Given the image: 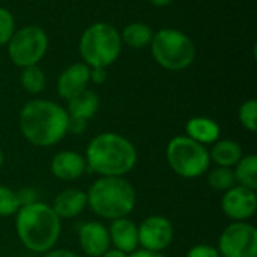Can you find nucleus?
<instances>
[{
    "instance_id": "obj_34",
    "label": "nucleus",
    "mask_w": 257,
    "mask_h": 257,
    "mask_svg": "<svg viewBox=\"0 0 257 257\" xmlns=\"http://www.w3.org/2000/svg\"><path fill=\"white\" fill-rule=\"evenodd\" d=\"M154 6H158V8H163V6H167L170 5L173 0H149Z\"/></svg>"
},
{
    "instance_id": "obj_35",
    "label": "nucleus",
    "mask_w": 257,
    "mask_h": 257,
    "mask_svg": "<svg viewBox=\"0 0 257 257\" xmlns=\"http://www.w3.org/2000/svg\"><path fill=\"white\" fill-rule=\"evenodd\" d=\"M3 163H5V154H3V151L0 148V167L3 166Z\"/></svg>"
},
{
    "instance_id": "obj_27",
    "label": "nucleus",
    "mask_w": 257,
    "mask_h": 257,
    "mask_svg": "<svg viewBox=\"0 0 257 257\" xmlns=\"http://www.w3.org/2000/svg\"><path fill=\"white\" fill-rule=\"evenodd\" d=\"M185 257H221L217 247H212V245H208V244H197V245H193L188 251Z\"/></svg>"
},
{
    "instance_id": "obj_19",
    "label": "nucleus",
    "mask_w": 257,
    "mask_h": 257,
    "mask_svg": "<svg viewBox=\"0 0 257 257\" xmlns=\"http://www.w3.org/2000/svg\"><path fill=\"white\" fill-rule=\"evenodd\" d=\"M99 110V96L95 90L86 89L74 98L68 99L66 113L69 117L90 120Z\"/></svg>"
},
{
    "instance_id": "obj_3",
    "label": "nucleus",
    "mask_w": 257,
    "mask_h": 257,
    "mask_svg": "<svg viewBox=\"0 0 257 257\" xmlns=\"http://www.w3.org/2000/svg\"><path fill=\"white\" fill-rule=\"evenodd\" d=\"M15 232L23 247L44 254L53 250L60 238L62 220L44 202L24 205L15 214Z\"/></svg>"
},
{
    "instance_id": "obj_21",
    "label": "nucleus",
    "mask_w": 257,
    "mask_h": 257,
    "mask_svg": "<svg viewBox=\"0 0 257 257\" xmlns=\"http://www.w3.org/2000/svg\"><path fill=\"white\" fill-rule=\"evenodd\" d=\"M154 30L145 23H130L120 33L122 44L125 42L131 48H145L151 45Z\"/></svg>"
},
{
    "instance_id": "obj_31",
    "label": "nucleus",
    "mask_w": 257,
    "mask_h": 257,
    "mask_svg": "<svg viewBox=\"0 0 257 257\" xmlns=\"http://www.w3.org/2000/svg\"><path fill=\"white\" fill-rule=\"evenodd\" d=\"M42 257H80L75 251L66 250V248H53L47 253H44Z\"/></svg>"
},
{
    "instance_id": "obj_25",
    "label": "nucleus",
    "mask_w": 257,
    "mask_h": 257,
    "mask_svg": "<svg viewBox=\"0 0 257 257\" xmlns=\"http://www.w3.org/2000/svg\"><path fill=\"white\" fill-rule=\"evenodd\" d=\"M238 119L239 123L242 125L244 130L250 133L257 131V101L256 99H247L245 102L241 104L239 111H238Z\"/></svg>"
},
{
    "instance_id": "obj_33",
    "label": "nucleus",
    "mask_w": 257,
    "mask_h": 257,
    "mask_svg": "<svg viewBox=\"0 0 257 257\" xmlns=\"http://www.w3.org/2000/svg\"><path fill=\"white\" fill-rule=\"evenodd\" d=\"M101 257H130V254H126V253H123V251H120V250H117V248L110 247V248H108Z\"/></svg>"
},
{
    "instance_id": "obj_4",
    "label": "nucleus",
    "mask_w": 257,
    "mask_h": 257,
    "mask_svg": "<svg viewBox=\"0 0 257 257\" xmlns=\"http://www.w3.org/2000/svg\"><path fill=\"white\" fill-rule=\"evenodd\" d=\"M87 208L102 220L128 217L137 203V191L130 181L116 176H99L86 193Z\"/></svg>"
},
{
    "instance_id": "obj_29",
    "label": "nucleus",
    "mask_w": 257,
    "mask_h": 257,
    "mask_svg": "<svg viewBox=\"0 0 257 257\" xmlns=\"http://www.w3.org/2000/svg\"><path fill=\"white\" fill-rule=\"evenodd\" d=\"M86 126H87V120L75 119V117H69V120H68V133L83 134L84 130H86Z\"/></svg>"
},
{
    "instance_id": "obj_11",
    "label": "nucleus",
    "mask_w": 257,
    "mask_h": 257,
    "mask_svg": "<svg viewBox=\"0 0 257 257\" xmlns=\"http://www.w3.org/2000/svg\"><path fill=\"white\" fill-rule=\"evenodd\" d=\"M221 211L232 221H248L257 211L256 191L235 185L221 197Z\"/></svg>"
},
{
    "instance_id": "obj_24",
    "label": "nucleus",
    "mask_w": 257,
    "mask_h": 257,
    "mask_svg": "<svg viewBox=\"0 0 257 257\" xmlns=\"http://www.w3.org/2000/svg\"><path fill=\"white\" fill-rule=\"evenodd\" d=\"M21 208L17 191L0 184V217H11Z\"/></svg>"
},
{
    "instance_id": "obj_16",
    "label": "nucleus",
    "mask_w": 257,
    "mask_h": 257,
    "mask_svg": "<svg viewBox=\"0 0 257 257\" xmlns=\"http://www.w3.org/2000/svg\"><path fill=\"white\" fill-rule=\"evenodd\" d=\"M108 236L113 248H117L126 254L139 250V227L128 217L110 221Z\"/></svg>"
},
{
    "instance_id": "obj_9",
    "label": "nucleus",
    "mask_w": 257,
    "mask_h": 257,
    "mask_svg": "<svg viewBox=\"0 0 257 257\" xmlns=\"http://www.w3.org/2000/svg\"><path fill=\"white\" fill-rule=\"evenodd\" d=\"M221 257H257V229L248 221H232L217 244Z\"/></svg>"
},
{
    "instance_id": "obj_23",
    "label": "nucleus",
    "mask_w": 257,
    "mask_h": 257,
    "mask_svg": "<svg viewBox=\"0 0 257 257\" xmlns=\"http://www.w3.org/2000/svg\"><path fill=\"white\" fill-rule=\"evenodd\" d=\"M20 81H21L23 89L27 93L36 95V93H41L45 89L47 78H45L44 71L38 65H33V66H27V68L21 69Z\"/></svg>"
},
{
    "instance_id": "obj_5",
    "label": "nucleus",
    "mask_w": 257,
    "mask_h": 257,
    "mask_svg": "<svg viewBox=\"0 0 257 257\" xmlns=\"http://www.w3.org/2000/svg\"><path fill=\"white\" fill-rule=\"evenodd\" d=\"M120 50V33L110 23H93L80 38V56L89 68H107L113 65Z\"/></svg>"
},
{
    "instance_id": "obj_13",
    "label": "nucleus",
    "mask_w": 257,
    "mask_h": 257,
    "mask_svg": "<svg viewBox=\"0 0 257 257\" xmlns=\"http://www.w3.org/2000/svg\"><path fill=\"white\" fill-rule=\"evenodd\" d=\"M50 172L59 181L74 182L87 172L86 158L75 151H60L51 158Z\"/></svg>"
},
{
    "instance_id": "obj_32",
    "label": "nucleus",
    "mask_w": 257,
    "mask_h": 257,
    "mask_svg": "<svg viewBox=\"0 0 257 257\" xmlns=\"http://www.w3.org/2000/svg\"><path fill=\"white\" fill-rule=\"evenodd\" d=\"M130 257H167L164 253H157V251H148V250H143V248H139L136 250L134 253H131Z\"/></svg>"
},
{
    "instance_id": "obj_12",
    "label": "nucleus",
    "mask_w": 257,
    "mask_h": 257,
    "mask_svg": "<svg viewBox=\"0 0 257 257\" xmlns=\"http://www.w3.org/2000/svg\"><path fill=\"white\" fill-rule=\"evenodd\" d=\"M78 244L87 257H101L110 247L108 229L101 221H86L78 229Z\"/></svg>"
},
{
    "instance_id": "obj_6",
    "label": "nucleus",
    "mask_w": 257,
    "mask_h": 257,
    "mask_svg": "<svg viewBox=\"0 0 257 257\" xmlns=\"http://www.w3.org/2000/svg\"><path fill=\"white\" fill-rule=\"evenodd\" d=\"M151 51L155 62L167 71H184L196 59L193 39L176 29H161L154 32Z\"/></svg>"
},
{
    "instance_id": "obj_10",
    "label": "nucleus",
    "mask_w": 257,
    "mask_h": 257,
    "mask_svg": "<svg viewBox=\"0 0 257 257\" xmlns=\"http://www.w3.org/2000/svg\"><path fill=\"white\" fill-rule=\"evenodd\" d=\"M139 248L163 253L175 239L173 223L164 215H149L139 226Z\"/></svg>"
},
{
    "instance_id": "obj_8",
    "label": "nucleus",
    "mask_w": 257,
    "mask_h": 257,
    "mask_svg": "<svg viewBox=\"0 0 257 257\" xmlns=\"http://www.w3.org/2000/svg\"><path fill=\"white\" fill-rule=\"evenodd\" d=\"M6 45L12 63L23 69L42 60L48 48V36L39 26H26L15 30Z\"/></svg>"
},
{
    "instance_id": "obj_2",
    "label": "nucleus",
    "mask_w": 257,
    "mask_h": 257,
    "mask_svg": "<svg viewBox=\"0 0 257 257\" xmlns=\"http://www.w3.org/2000/svg\"><path fill=\"white\" fill-rule=\"evenodd\" d=\"M87 172L98 176L125 178L134 170L139 154L131 140L117 133H101L86 148Z\"/></svg>"
},
{
    "instance_id": "obj_7",
    "label": "nucleus",
    "mask_w": 257,
    "mask_h": 257,
    "mask_svg": "<svg viewBox=\"0 0 257 257\" xmlns=\"http://www.w3.org/2000/svg\"><path fill=\"white\" fill-rule=\"evenodd\" d=\"M166 160L172 172L184 179L200 178L211 167L208 148L187 136H176L169 142Z\"/></svg>"
},
{
    "instance_id": "obj_14",
    "label": "nucleus",
    "mask_w": 257,
    "mask_h": 257,
    "mask_svg": "<svg viewBox=\"0 0 257 257\" xmlns=\"http://www.w3.org/2000/svg\"><path fill=\"white\" fill-rule=\"evenodd\" d=\"M90 81V68L83 63H72L69 65L57 80V93L63 99H71L75 95L81 93L87 89Z\"/></svg>"
},
{
    "instance_id": "obj_17",
    "label": "nucleus",
    "mask_w": 257,
    "mask_h": 257,
    "mask_svg": "<svg viewBox=\"0 0 257 257\" xmlns=\"http://www.w3.org/2000/svg\"><path fill=\"white\" fill-rule=\"evenodd\" d=\"M185 136L206 146V145H214L220 139L221 130L214 119L205 116H196L185 123Z\"/></svg>"
},
{
    "instance_id": "obj_30",
    "label": "nucleus",
    "mask_w": 257,
    "mask_h": 257,
    "mask_svg": "<svg viewBox=\"0 0 257 257\" xmlns=\"http://www.w3.org/2000/svg\"><path fill=\"white\" fill-rule=\"evenodd\" d=\"M107 80L105 68H90V81L93 84H102Z\"/></svg>"
},
{
    "instance_id": "obj_26",
    "label": "nucleus",
    "mask_w": 257,
    "mask_h": 257,
    "mask_svg": "<svg viewBox=\"0 0 257 257\" xmlns=\"http://www.w3.org/2000/svg\"><path fill=\"white\" fill-rule=\"evenodd\" d=\"M14 33H15L14 15L6 8L0 6V45H6Z\"/></svg>"
},
{
    "instance_id": "obj_28",
    "label": "nucleus",
    "mask_w": 257,
    "mask_h": 257,
    "mask_svg": "<svg viewBox=\"0 0 257 257\" xmlns=\"http://www.w3.org/2000/svg\"><path fill=\"white\" fill-rule=\"evenodd\" d=\"M17 196H18V200H20V205H21V206L38 202V194H36V191H35L33 188H30V187H26V188L18 190V191H17Z\"/></svg>"
},
{
    "instance_id": "obj_15",
    "label": "nucleus",
    "mask_w": 257,
    "mask_h": 257,
    "mask_svg": "<svg viewBox=\"0 0 257 257\" xmlns=\"http://www.w3.org/2000/svg\"><path fill=\"white\" fill-rule=\"evenodd\" d=\"M50 206L60 220H72L87 209V196L80 188H65L56 194Z\"/></svg>"
},
{
    "instance_id": "obj_1",
    "label": "nucleus",
    "mask_w": 257,
    "mask_h": 257,
    "mask_svg": "<svg viewBox=\"0 0 257 257\" xmlns=\"http://www.w3.org/2000/svg\"><path fill=\"white\" fill-rule=\"evenodd\" d=\"M66 108L50 99H32L20 111L23 137L36 148H53L68 134Z\"/></svg>"
},
{
    "instance_id": "obj_22",
    "label": "nucleus",
    "mask_w": 257,
    "mask_h": 257,
    "mask_svg": "<svg viewBox=\"0 0 257 257\" xmlns=\"http://www.w3.org/2000/svg\"><path fill=\"white\" fill-rule=\"evenodd\" d=\"M206 182H208L209 188H212L214 191L226 193L227 190H230L232 187L236 185L233 169L215 166L214 169L206 172Z\"/></svg>"
},
{
    "instance_id": "obj_18",
    "label": "nucleus",
    "mask_w": 257,
    "mask_h": 257,
    "mask_svg": "<svg viewBox=\"0 0 257 257\" xmlns=\"http://www.w3.org/2000/svg\"><path fill=\"white\" fill-rule=\"evenodd\" d=\"M209 151V158L211 163H214L218 167H229L233 169L238 161L244 157L242 146L229 139H218L214 145H211Z\"/></svg>"
},
{
    "instance_id": "obj_20",
    "label": "nucleus",
    "mask_w": 257,
    "mask_h": 257,
    "mask_svg": "<svg viewBox=\"0 0 257 257\" xmlns=\"http://www.w3.org/2000/svg\"><path fill=\"white\" fill-rule=\"evenodd\" d=\"M236 185L257 191V155L247 154L233 167Z\"/></svg>"
}]
</instances>
